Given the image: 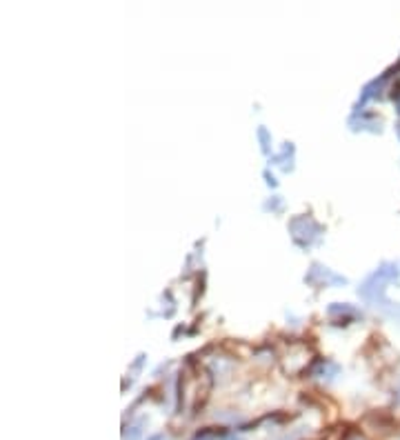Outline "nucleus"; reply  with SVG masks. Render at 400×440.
Listing matches in <instances>:
<instances>
[]
</instances>
